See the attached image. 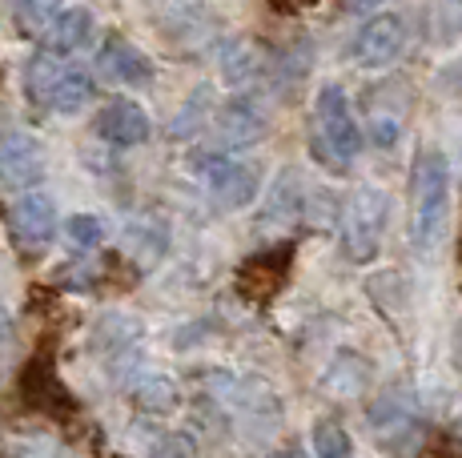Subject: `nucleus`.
Instances as JSON below:
<instances>
[{"label":"nucleus","instance_id":"nucleus-1","mask_svg":"<svg viewBox=\"0 0 462 458\" xmlns=\"http://www.w3.org/2000/svg\"><path fill=\"white\" fill-rule=\"evenodd\" d=\"M450 209V165L447 153L422 149L411 169V242L414 250L430 253L447 234Z\"/></svg>","mask_w":462,"mask_h":458},{"label":"nucleus","instance_id":"nucleus-2","mask_svg":"<svg viewBox=\"0 0 462 458\" xmlns=\"http://www.w3.org/2000/svg\"><path fill=\"white\" fill-rule=\"evenodd\" d=\"M314 157L326 169L342 173L362 149V129L350 113V96L342 85H322L314 101V137H310Z\"/></svg>","mask_w":462,"mask_h":458},{"label":"nucleus","instance_id":"nucleus-3","mask_svg":"<svg viewBox=\"0 0 462 458\" xmlns=\"http://www.w3.org/2000/svg\"><path fill=\"white\" fill-rule=\"evenodd\" d=\"M24 93L32 96V105L41 109H52V113H77L93 101L97 85H93V73H85L81 65H69L65 57L57 52H37L24 69Z\"/></svg>","mask_w":462,"mask_h":458},{"label":"nucleus","instance_id":"nucleus-4","mask_svg":"<svg viewBox=\"0 0 462 458\" xmlns=\"http://www.w3.org/2000/svg\"><path fill=\"white\" fill-rule=\"evenodd\" d=\"M390 217V197L378 185H362L342 214V250L354 266H370L382 250Z\"/></svg>","mask_w":462,"mask_h":458},{"label":"nucleus","instance_id":"nucleus-5","mask_svg":"<svg viewBox=\"0 0 462 458\" xmlns=\"http://www.w3.org/2000/svg\"><path fill=\"white\" fill-rule=\"evenodd\" d=\"M49 169V153L32 133L8 129L0 133V185L5 189H32Z\"/></svg>","mask_w":462,"mask_h":458},{"label":"nucleus","instance_id":"nucleus-6","mask_svg":"<svg viewBox=\"0 0 462 458\" xmlns=\"http://www.w3.org/2000/svg\"><path fill=\"white\" fill-rule=\"evenodd\" d=\"M201 181H206L213 206L221 209H242L250 206L262 189V173L250 161H229V157H209L201 165Z\"/></svg>","mask_w":462,"mask_h":458},{"label":"nucleus","instance_id":"nucleus-7","mask_svg":"<svg viewBox=\"0 0 462 458\" xmlns=\"http://www.w3.org/2000/svg\"><path fill=\"white\" fill-rule=\"evenodd\" d=\"M8 229H13V242L24 253H41L52 242V234H57V206H52V197L41 189L21 193L13 201V209H8Z\"/></svg>","mask_w":462,"mask_h":458},{"label":"nucleus","instance_id":"nucleus-8","mask_svg":"<svg viewBox=\"0 0 462 458\" xmlns=\"http://www.w3.org/2000/svg\"><path fill=\"white\" fill-rule=\"evenodd\" d=\"M265 125H270V117H265L262 101H254V96H234V101H226L217 109V117H213V141H217V149H245L265 137Z\"/></svg>","mask_w":462,"mask_h":458},{"label":"nucleus","instance_id":"nucleus-9","mask_svg":"<svg viewBox=\"0 0 462 458\" xmlns=\"http://www.w3.org/2000/svg\"><path fill=\"white\" fill-rule=\"evenodd\" d=\"M406 45V21L398 13H378L354 37V60L362 69H386Z\"/></svg>","mask_w":462,"mask_h":458},{"label":"nucleus","instance_id":"nucleus-10","mask_svg":"<svg viewBox=\"0 0 462 458\" xmlns=\"http://www.w3.org/2000/svg\"><path fill=\"white\" fill-rule=\"evenodd\" d=\"M93 129L109 141V145L133 149V145H141V141H149V133H153V121H149V113L141 109L137 101H129V96H113L109 105H101Z\"/></svg>","mask_w":462,"mask_h":458},{"label":"nucleus","instance_id":"nucleus-11","mask_svg":"<svg viewBox=\"0 0 462 458\" xmlns=\"http://www.w3.org/2000/svg\"><path fill=\"white\" fill-rule=\"evenodd\" d=\"M97 73L109 85H129V89H137V85L153 81V60L133 45V41L121 37V32H113L101 45V52H97Z\"/></svg>","mask_w":462,"mask_h":458},{"label":"nucleus","instance_id":"nucleus-12","mask_svg":"<svg viewBox=\"0 0 462 458\" xmlns=\"http://www.w3.org/2000/svg\"><path fill=\"white\" fill-rule=\"evenodd\" d=\"M88 37H93V8H60L57 21L49 24V32H44V52H57V57H69V52H77L81 45H88Z\"/></svg>","mask_w":462,"mask_h":458},{"label":"nucleus","instance_id":"nucleus-13","mask_svg":"<svg viewBox=\"0 0 462 458\" xmlns=\"http://www.w3.org/2000/svg\"><path fill=\"white\" fill-rule=\"evenodd\" d=\"M322 382L330 394H346V398H350V394H358L362 386L370 382V362L362 354H354V350L350 354H337V362L326 370Z\"/></svg>","mask_w":462,"mask_h":458},{"label":"nucleus","instance_id":"nucleus-14","mask_svg":"<svg viewBox=\"0 0 462 458\" xmlns=\"http://www.w3.org/2000/svg\"><path fill=\"white\" fill-rule=\"evenodd\" d=\"M221 73H226V81H234V85L254 81V77L262 73L257 49L250 41H226V45H221Z\"/></svg>","mask_w":462,"mask_h":458},{"label":"nucleus","instance_id":"nucleus-15","mask_svg":"<svg viewBox=\"0 0 462 458\" xmlns=\"http://www.w3.org/2000/svg\"><path fill=\"white\" fill-rule=\"evenodd\" d=\"M310 443H314V454L318 458H354L350 430H346L337 418H318Z\"/></svg>","mask_w":462,"mask_h":458},{"label":"nucleus","instance_id":"nucleus-16","mask_svg":"<svg viewBox=\"0 0 462 458\" xmlns=\"http://www.w3.org/2000/svg\"><path fill=\"white\" fill-rule=\"evenodd\" d=\"M137 407L157 410V414L173 410L177 407V382H173V378H165V374L141 378V382H137Z\"/></svg>","mask_w":462,"mask_h":458},{"label":"nucleus","instance_id":"nucleus-17","mask_svg":"<svg viewBox=\"0 0 462 458\" xmlns=\"http://www.w3.org/2000/svg\"><path fill=\"white\" fill-rule=\"evenodd\" d=\"M65 237L73 250H93V245L105 242V222L97 214H77L65 222Z\"/></svg>","mask_w":462,"mask_h":458},{"label":"nucleus","instance_id":"nucleus-18","mask_svg":"<svg viewBox=\"0 0 462 458\" xmlns=\"http://www.w3.org/2000/svg\"><path fill=\"white\" fill-rule=\"evenodd\" d=\"M198 129H209V96H206V89L193 93L189 105H185V109L173 117V137L198 133Z\"/></svg>","mask_w":462,"mask_h":458},{"label":"nucleus","instance_id":"nucleus-19","mask_svg":"<svg viewBox=\"0 0 462 458\" xmlns=\"http://www.w3.org/2000/svg\"><path fill=\"white\" fill-rule=\"evenodd\" d=\"M57 13H60L57 5H16L13 21L21 24L24 37H44V32H49V24L57 21Z\"/></svg>","mask_w":462,"mask_h":458},{"label":"nucleus","instance_id":"nucleus-20","mask_svg":"<svg viewBox=\"0 0 462 458\" xmlns=\"http://www.w3.org/2000/svg\"><path fill=\"white\" fill-rule=\"evenodd\" d=\"M430 32L439 45H450V41L462 37V5H439L430 8Z\"/></svg>","mask_w":462,"mask_h":458},{"label":"nucleus","instance_id":"nucleus-21","mask_svg":"<svg viewBox=\"0 0 462 458\" xmlns=\"http://www.w3.org/2000/svg\"><path fill=\"white\" fill-rule=\"evenodd\" d=\"M145 458H198V443L189 435H181V430H173V435L157 438Z\"/></svg>","mask_w":462,"mask_h":458},{"label":"nucleus","instance_id":"nucleus-22","mask_svg":"<svg viewBox=\"0 0 462 458\" xmlns=\"http://www.w3.org/2000/svg\"><path fill=\"white\" fill-rule=\"evenodd\" d=\"M13 458H65V454L52 451V446H44V443H24V446H16Z\"/></svg>","mask_w":462,"mask_h":458},{"label":"nucleus","instance_id":"nucleus-23","mask_svg":"<svg viewBox=\"0 0 462 458\" xmlns=\"http://www.w3.org/2000/svg\"><path fill=\"white\" fill-rule=\"evenodd\" d=\"M450 362L462 374V318L455 322V330H450Z\"/></svg>","mask_w":462,"mask_h":458},{"label":"nucleus","instance_id":"nucleus-24","mask_svg":"<svg viewBox=\"0 0 462 458\" xmlns=\"http://www.w3.org/2000/svg\"><path fill=\"white\" fill-rule=\"evenodd\" d=\"M262 458H306L298 451V446H286V451H270V454H262Z\"/></svg>","mask_w":462,"mask_h":458}]
</instances>
